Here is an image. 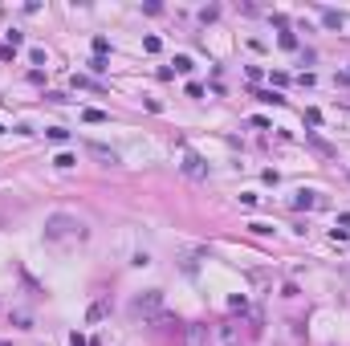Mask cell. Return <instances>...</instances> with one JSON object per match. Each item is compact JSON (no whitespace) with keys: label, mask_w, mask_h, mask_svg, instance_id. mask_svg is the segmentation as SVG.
Segmentation results:
<instances>
[{"label":"cell","mask_w":350,"mask_h":346,"mask_svg":"<svg viewBox=\"0 0 350 346\" xmlns=\"http://www.w3.org/2000/svg\"><path fill=\"white\" fill-rule=\"evenodd\" d=\"M45 240H86V224H82L77 216L57 212V216L45 220Z\"/></svg>","instance_id":"obj_1"},{"label":"cell","mask_w":350,"mask_h":346,"mask_svg":"<svg viewBox=\"0 0 350 346\" xmlns=\"http://www.w3.org/2000/svg\"><path fill=\"white\" fill-rule=\"evenodd\" d=\"M212 338H216V346H240V326L220 322V326H212Z\"/></svg>","instance_id":"obj_2"},{"label":"cell","mask_w":350,"mask_h":346,"mask_svg":"<svg viewBox=\"0 0 350 346\" xmlns=\"http://www.w3.org/2000/svg\"><path fill=\"white\" fill-rule=\"evenodd\" d=\"M208 338H212V326H204V322H191L183 330V346H208Z\"/></svg>","instance_id":"obj_3"},{"label":"cell","mask_w":350,"mask_h":346,"mask_svg":"<svg viewBox=\"0 0 350 346\" xmlns=\"http://www.w3.org/2000/svg\"><path fill=\"white\" fill-rule=\"evenodd\" d=\"M159 301H163V297H159V289H147V293H139V297L130 301V310H134V314H155V310H159Z\"/></svg>","instance_id":"obj_4"},{"label":"cell","mask_w":350,"mask_h":346,"mask_svg":"<svg viewBox=\"0 0 350 346\" xmlns=\"http://www.w3.org/2000/svg\"><path fill=\"white\" fill-rule=\"evenodd\" d=\"M90 155H94V159H102L106 167H114V163H118V155L110 151V147H102V143H90Z\"/></svg>","instance_id":"obj_5"},{"label":"cell","mask_w":350,"mask_h":346,"mask_svg":"<svg viewBox=\"0 0 350 346\" xmlns=\"http://www.w3.org/2000/svg\"><path fill=\"white\" fill-rule=\"evenodd\" d=\"M183 171H187V175H196V179H200V175H204V159L187 151V155H183Z\"/></svg>","instance_id":"obj_6"},{"label":"cell","mask_w":350,"mask_h":346,"mask_svg":"<svg viewBox=\"0 0 350 346\" xmlns=\"http://www.w3.org/2000/svg\"><path fill=\"white\" fill-rule=\"evenodd\" d=\"M322 200H318V191H297L293 196V208H318Z\"/></svg>","instance_id":"obj_7"},{"label":"cell","mask_w":350,"mask_h":346,"mask_svg":"<svg viewBox=\"0 0 350 346\" xmlns=\"http://www.w3.org/2000/svg\"><path fill=\"white\" fill-rule=\"evenodd\" d=\"M322 25H326V29H342V16L330 12V8H322Z\"/></svg>","instance_id":"obj_8"},{"label":"cell","mask_w":350,"mask_h":346,"mask_svg":"<svg viewBox=\"0 0 350 346\" xmlns=\"http://www.w3.org/2000/svg\"><path fill=\"white\" fill-rule=\"evenodd\" d=\"M73 163H77V159H73V155H69V151H61L57 159H53V167H61V171H69V167H73Z\"/></svg>","instance_id":"obj_9"},{"label":"cell","mask_w":350,"mask_h":346,"mask_svg":"<svg viewBox=\"0 0 350 346\" xmlns=\"http://www.w3.org/2000/svg\"><path fill=\"white\" fill-rule=\"evenodd\" d=\"M257 98H261V102H269V106H281V102H285L277 90H265V94H257Z\"/></svg>","instance_id":"obj_10"},{"label":"cell","mask_w":350,"mask_h":346,"mask_svg":"<svg viewBox=\"0 0 350 346\" xmlns=\"http://www.w3.org/2000/svg\"><path fill=\"white\" fill-rule=\"evenodd\" d=\"M175 69H179V73H191L196 65H191V57H187V53H179V57H175Z\"/></svg>","instance_id":"obj_11"},{"label":"cell","mask_w":350,"mask_h":346,"mask_svg":"<svg viewBox=\"0 0 350 346\" xmlns=\"http://www.w3.org/2000/svg\"><path fill=\"white\" fill-rule=\"evenodd\" d=\"M82 118H86V122H106V110H94V106H90V110H82Z\"/></svg>","instance_id":"obj_12"},{"label":"cell","mask_w":350,"mask_h":346,"mask_svg":"<svg viewBox=\"0 0 350 346\" xmlns=\"http://www.w3.org/2000/svg\"><path fill=\"white\" fill-rule=\"evenodd\" d=\"M106 49H110V41L106 37H94V57H106Z\"/></svg>","instance_id":"obj_13"},{"label":"cell","mask_w":350,"mask_h":346,"mask_svg":"<svg viewBox=\"0 0 350 346\" xmlns=\"http://www.w3.org/2000/svg\"><path fill=\"white\" fill-rule=\"evenodd\" d=\"M49 139H53V143H65V139H69V130H65V126H49Z\"/></svg>","instance_id":"obj_14"},{"label":"cell","mask_w":350,"mask_h":346,"mask_svg":"<svg viewBox=\"0 0 350 346\" xmlns=\"http://www.w3.org/2000/svg\"><path fill=\"white\" fill-rule=\"evenodd\" d=\"M159 45H163L159 37H143V49H147V53H159Z\"/></svg>","instance_id":"obj_15"},{"label":"cell","mask_w":350,"mask_h":346,"mask_svg":"<svg viewBox=\"0 0 350 346\" xmlns=\"http://www.w3.org/2000/svg\"><path fill=\"white\" fill-rule=\"evenodd\" d=\"M281 49H297V37L293 33H281Z\"/></svg>","instance_id":"obj_16"},{"label":"cell","mask_w":350,"mask_h":346,"mask_svg":"<svg viewBox=\"0 0 350 346\" xmlns=\"http://www.w3.org/2000/svg\"><path fill=\"white\" fill-rule=\"evenodd\" d=\"M305 122H309V126H318V122H322V110H314V106H309V110H305Z\"/></svg>","instance_id":"obj_17"},{"label":"cell","mask_w":350,"mask_h":346,"mask_svg":"<svg viewBox=\"0 0 350 346\" xmlns=\"http://www.w3.org/2000/svg\"><path fill=\"white\" fill-rule=\"evenodd\" d=\"M73 346H98V342H94V338H90V342H86V338H82V334H73Z\"/></svg>","instance_id":"obj_18"},{"label":"cell","mask_w":350,"mask_h":346,"mask_svg":"<svg viewBox=\"0 0 350 346\" xmlns=\"http://www.w3.org/2000/svg\"><path fill=\"white\" fill-rule=\"evenodd\" d=\"M0 134H4V126H0Z\"/></svg>","instance_id":"obj_19"}]
</instances>
